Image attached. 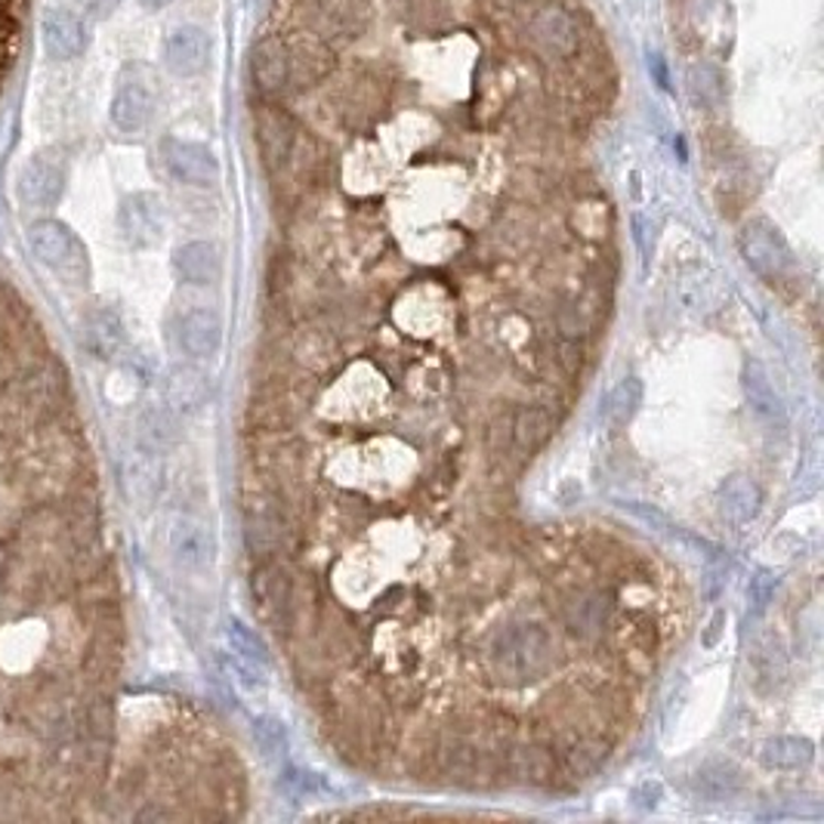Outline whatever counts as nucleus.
<instances>
[{
    "mask_svg": "<svg viewBox=\"0 0 824 824\" xmlns=\"http://www.w3.org/2000/svg\"><path fill=\"white\" fill-rule=\"evenodd\" d=\"M173 269L189 285H211L223 272V260L211 242H189L173 254Z\"/></svg>",
    "mask_w": 824,
    "mask_h": 824,
    "instance_id": "f3484780",
    "label": "nucleus"
},
{
    "mask_svg": "<svg viewBox=\"0 0 824 824\" xmlns=\"http://www.w3.org/2000/svg\"><path fill=\"white\" fill-rule=\"evenodd\" d=\"M491 671L497 679L510 686H525L547 676L553 667V640L544 627L537 624H510L501 630L489 649Z\"/></svg>",
    "mask_w": 824,
    "mask_h": 824,
    "instance_id": "f257e3e1",
    "label": "nucleus"
},
{
    "mask_svg": "<svg viewBox=\"0 0 824 824\" xmlns=\"http://www.w3.org/2000/svg\"><path fill=\"white\" fill-rule=\"evenodd\" d=\"M211 34L201 25H180L164 38V65L170 75L199 77L211 65Z\"/></svg>",
    "mask_w": 824,
    "mask_h": 824,
    "instance_id": "f8f14e48",
    "label": "nucleus"
},
{
    "mask_svg": "<svg viewBox=\"0 0 824 824\" xmlns=\"http://www.w3.org/2000/svg\"><path fill=\"white\" fill-rule=\"evenodd\" d=\"M139 7L142 10H152V13H158V10H168L170 3H176V0H137Z\"/></svg>",
    "mask_w": 824,
    "mask_h": 824,
    "instance_id": "f704fd0d",
    "label": "nucleus"
},
{
    "mask_svg": "<svg viewBox=\"0 0 824 824\" xmlns=\"http://www.w3.org/2000/svg\"><path fill=\"white\" fill-rule=\"evenodd\" d=\"M121 232L133 247H152L164 235V207L158 195L137 192L121 204Z\"/></svg>",
    "mask_w": 824,
    "mask_h": 824,
    "instance_id": "dca6fc26",
    "label": "nucleus"
},
{
    "mask_svg": "<svg viewBox=\"0 0 824 824\" xmlns=\"http://www.w3.org/2000/svg\"><path fill=\"white\" fill-rule=\"evenodd\" d=\"M84 336L99 359H111L124 346V324L111 309H93L84 319Z\"/></svg>",
    "mask_w": 824,
    "mask_h": 824,
    "instance_id": "4be33fe9",
    "label": "nucleus"
},
{
    "mask_svg": "<svg viewBox=\"0 0 824 824\" xmlns=\"http://www.w3.org/2000/svg\"><path fill=\"white\" fill-rule=\"evenodd\" d=\"M41 46H44V53L50 60L72 62L87 53L90 29H87V22L75 10L53 7L41 19Z\"/></svg>",
    "mask_w": 824,
    "mask_h": 824,
    "instance_id": "9d476101",
    "label": "nucleus"
},
{
    "mask_svg": "<svg viewBox=\"0 0 824 824\" xmlns=\"http://www.w3.org/2000/svg\"><path fill=\"white\" fill-rule=\"evenodd\" d=\"M146 420H149V429H146V436L152 439L154 445H170L173 442V417L168 411H149L146 414Z\"/></svg>",
    "mask_w": 824,
    "mask_h": 824,
    "instance_id": "2f4dec72",
    "label": "nucleus"
},
{
    "mask_svg": "<svg viewBox=\"0 0 824 824\" xmlns=\"http://www.w3.org/2000/svg\"><path fill=\"white\" fill-rule=\"evenodd\" d=\"M31 250L46 263L53 272L60 275L68 285H87L90 278V263H87V250L77 242L72 232L65 229L56 220H38L29 229Z\"/></svg>",
    "mask_w": 824,
    "mask_h": 824,
    "instance_id": "f03ea898",
    "label": "nucleus"
},
{
    "mask_svg": "<svg viewBox=\"0 0 824 824\" xmlns=\"http://www.w3.org/2000/svg\"><path fill=\"white\" fill-rule=\"evenodd\" d=\"M158 108V90L142 65H127L111 96V124L121 133H142Z\"/></svg>",
    "mask_w": 824,
    "mask_h": 824,
    "instance_id": "20e7f679",
    "label": "nucleus"
},
{
    "mask_svg": "<svg viewBox=\"0 0 824 824\" xmlns=\"http://www.w3.org/2000/svg\"><path fill=\"white\" fill-rule=\"evenodd\" d=\"M65 189V161L56 149H44V152L31 154L25 168L19 173V199L34 211L53 207L62 199Z\"/></svg>",
    "mask_w": 824,
    "mask_h": 824,
    "instance_id": "6e6552de",
    "label": "nucleus"
},
{
    "mask_svg": "<svg viewBox=\"0 0 824 824\" xmlns=\"http://www.w3.org/2000/svg\"><path fill=\"white\" fill-rule=\"evenodd\" d=\"M254 738H257V745H260L266 757H281L285 748H288L285 729H281V723L272 717L257 719V723H254Z\"/></svg>",
    "mask_w": 824,
    "mask_h": 824,
    "instance_id": "c756f323",
    "label": "nucleus"
},
{
    "mask_svg": "<svg viewBox=\"0 0 824 824\" xmlns=\"http://www.w3.org/2000/svg\"><path fill=\"white\" fill-rule=\"evenodd\" d=\"M161 161H164L170 176L183 185L211 189L220 180V161H216V154L204 142L168 137L161 142Z\"/></svg>",
    "mask_w": 824,
    "mask_h": 824,
    "instance_id": "0eeeda50",
    "label": "nucleus"
},
{
    "mask_svg": "<svg viewBox=\"0 0 824 824\" xmlns=\"http://www.w3.org/2000/svg\"><path fill=\"white\" fill-rule=\"evenodd\" d=\"M170 553L183 568L204 571L216 559L214 532L195 516H176L170 525Z\"/></svg>",
    "mask_w": 824,
    "mask_h": 824,
    "instance_id": "ddd939ff",
    "label": "nucleus"
},
{
    "mask_svg": "<svg viewBox=\"0 0 824 824\" xmlns=\"http://www.w3.org/2000/svg\"><path fill=\"white\" fill-rule=\"evenodd\" d=\"M719 504H723V510H726L735 522H748L760 513L763 491H760V485H757L753 479H748V475H729V479L719 485Z\"/></svg>",
    "mask_w": 824,
    "mask_h": 824,
    "instance_id": "aec40b11",
    "label": "nucleus"
},
{
    "mask_svg": "<svg viewBox=\"0 0 824 824\" xmlns=\"http://www.w3.org/2000/svg\"><path fill=\"white\" fill-rule=\"evenodd\" d=\"M640 405H642V381H636V377H624V381L611 389L609 402H606V420H609L614 429L627 427V424L636 417Z\"/></svg>",
    "mask_w": 824,
    "mask_h": 824,
    "instance_id": "a878e982",
    "label": "nucleus"
},
{
    "mask_svg": "<svg viewBox=\"0 0 824 824\" xmlns=\"http://www.w3.org/2000/svg\"><path fill=\"white\" fill-rule=\"evenodd\" d=\"M170 402L176 408H201V402L207 398V377L201 374L199 367H176L170 374Z\"/></svg>",
    "mask_w": 824,
    "mask_h": 824,
    "instance_id": "bb28decb",
    "label": "nucleus"
},
{
    "mask_svg": "<svg viewBox=\"0 0 824 824\" xmlns=\"http://www.w3.org/2000/svg\"><path fill=\"white\" fill-rule=\"evenodd\" d=\"M723 621H726V614H723V611H717V618H714V621H710V627H714V630H710V633H707V636H704V642H707V645H714V642H717L719 624H723Z\"/></svg>",
    "mask_w": 824,
    "mask_h": 824,
    "instance_id": "c9c22d12",
    "label": "nucleus"
},
{
    "mask_svg": "<svg viewBox=\"0 0 824 824\" xmlns=\"http://www.w3.org/2000/svg\"><path fill=\"white\" fill-rule=\"evenodd\" d=\"M611 614L609 596L602 593H575L565 602V621L578 636H596Z\"/></svg>",
    "mask_w": 824,
    "mask_h": 824,
    "instance_id": "6ab92c4d",
    "label": "nucleus"
},
{
    "mask_svg": "<svg viewBox=\"0 0 824 824\" xmlns=\"http://www.w3.org/2000/svg\"><path fill=\"white\" fill-rule=\"evenodd\" d=\"M250 81L263 96H278L290 90V56L285 34H269L250 53Z\"/></svg>",
    "mask_w": 824,
    "mask_h": 824,
    "instance_id": "4468645a",
    "label": "nucleus"
},
{
    "mask_svg": "<svg viewBox=\"0 0 824 824\" xmlns=\"http://www.w3.org/2000/svg\"><path fill=\"white\" fill-rule=\"evenodd\" d=\"M118 3H121V0H84V10H87L90 19H99V22H103V19H108V15L118 10Z\"/></svg>",
    "mask_w": 824,
    "mask_h": 824,
    "instance_id": "72a5a7b5",
    "label": "nucleus"
},
{
    "mask_svg": "<svg viewBox=\"0 0 824 824\" xmlns=\"http://www.w3.org/2000/svg\"><path fill=\"white\" fill-rule=\"evenodd\" d=\"M290 56V87H315L334 68V50L312 31L285 34Z\"/></svg>",
    "mask_w": 824,
    "mask_h": 824,
    "instance_id": "9b49d317",
    "label": "nucleus"
},
{
    "mask_svg": "<svg viewBox=\"0 0 824 824\" xmlns=\"http://www.w3.org/2000/svg\"><path fill=\"white\" fill-rule=\"evenodd\" d=\"M254 599H257V606L269 621L285 624L290 611V584L285 578V571L275 568V565H263L260 571L254 575Z\"/></svg>",
    "mask_w": 824,
    "mask_h": 824,
    "instance_id": "a211bd4d",
    "label": "nucleus"
},
{
    "mask_svg": "<svg viewBox=\"0 0 824 824\" xmlns=\"http://www.w3.org/2000/svg\"><path fill=\"white\" fill-rule=\"evenodd\" d=\"M257 139H260L263 161H266V168L272 170V173L288 170L300 158L303 137H300L297 124L290 121V115H285L281 108H260V115H257Z\"/></svg>",
    "mask_w": 824,
    "mask_h": 824,
    "instance_id": "1a4fd4ad",
    "label": "nucleus"
},
{
    "mask_svg": "<svg viewBox=\"0 0 824 824\" xmlns=\"http://www.w3.org/2000/svg\"><path fill=\"white\" fill-rule=\"evenodd\" d=\"M695 788H698V794L704 800H729L741 791V775H738V769L729 763H710L704 766L702 772H698V779H695Z\"/></svg>",
    "mask_w": 824,
    "mask_h": 824,
    "instance_id": "393cba45",
    "label": "nucleus"
},
{
    "mask_svg": "<svg viewBox=\"0 0 824 824\" xmlns=\"http://www.w3.org/2000/svg\"><path fill=\"white\" fill-rule=\"evenodd\" d=\"M763 763L769 769H803L812 763L815 757V745L810 738H796V735H779L769 738L763 745Z\"/></svg>",
    "mask_w": 824,
    "mask_h": 824,
    "instance_id": "5701e85b",
    "label": "nucleus"
},
{
    "mask_svg": "<svg viewBox=\"0 0 824 824\" xmlns=\"http://www.w3.org/2000/svg\"><path fill=\"white\" fill-rule=\"evenodd\" d=\"M439 766L448 779L460 781V784H473L482 772V753L467 745V741H448L442 750H439Z\"/></svg>",
    "mask_w": 824,
    "mask_h": 824,
    "instance_id": "b1692460",
    "label": "nucleus"
},
{
    "mask_svg": "<svg viewBox=\"0 0 824 824\" xmlns=\"http://www.w3.org/2000/svg\"><path fill=\"white\" fill-rule=\"evenodd\" d=\"M229 636H232V642H235V649H238V652H242L250 664H263V661H266V649H263V642L257 640V633H254V630H247L242 621H232Z\"/></svg>",
    "mask_w": 824,
    "mask_h": 824,
    "instance_id": "7c9ffc66",
    "label": "nucleus"
},
{
    "mask_svg": "<svg viewBox=\"0 0 824 824\" xmlns=\"http://www.w3.org/2000/svg\"><path fill=\"white\" fill-rule=\"evenodd\" d=\"M738 247H741V257L748 260L750 269L769 281H779L794 269V254L784 242V235L766 220L748 223L738 235Z\"/></svg>",
    "mask_w": 824,
    "mask_h": 824,
    "instance_id": "39448f33",
    "label": "nucleus"
},
{
    "mask_svg": "<svg viewBox=\"0 0 824 824\" xmlns=\"http://www.w3.org/2000/svg\"><path fill=\"white\" fill-rule=\"evenodd\" d=\"M303 29L319 34L328 44H343L359 38L371 22L367 0H303Z\"/></svg>",
    "mask_w": 824,
    "mask_h": 824,
    "instance_id": "7ed1b4c3",
    "label": "nucleus"
},
{
    "mask_svg": "<svg viewBox=\"0 0 824 824\" xmlns=\"http://www.w3.org/2000/svg\"><path fill=\"white\" fill-rule=\"evenodd\" d=\"M176 331V343L185 355L192 359H211L220 350L223 343V319L216 315L214 309L207 306H195V309H185L183 315L173 324Z\"/></svg>",
    "mask_w": 824,
    "mask_h": 824,
    "instance_id": "2eb2a0df",
    "label": "nucleus"
},
{
    "mask_svg": "<svg viewBox=\"0 0 824 824\" xmlns=\"http://www.w3.org/2000/svg\"><path fill=\"white\" fill-rule=\"evenodd\" d=\"M556 429V420L544 408H522L516 417H510V442L520 448L522 454H532L547 442Z\"/></svg>",
    "mask_w": 824,
    "mask_h": 824,
    "instance_id": "412c9836",
    "label": "nucleus"
},
{
    "mask_svg": "<svg viewBox=\"0 0 824 824\" xmlns=\"http://www.w3.org/2000/svg\"><path fill=\"white\" fill-rule=\"evenodd\" d=\"M602 757H606V750L599 745H580V748L568 750V766H571V772H590Z\"/></svg>",
    "mask_w": 824,
    "mask_h": 824,
    "instance_id": "473e14b6",
    "label": "nucleus"
},
{
    "mask_svg": "<svg viewBox=\"0 0 824 824\" xmlns=\"http://www.w3.org/2000/svg\"><path fill=\"white\" fill-rule=\"evenodd\" d=\"M528 38H532V44H535L541 56L563 62L578 53L580 25L575 13L565 10L563 3H544L528 22Z\"/></svg>",
    "mask_w": 824,
    "mask_h": 824,
    "instance_id": "423d86ee",
    "label": "nucleus"
},
{
    "mask_svg": "<svg viewBox=\"0 0 824 824\" xmlns=\"http://www.w3.org/2000/svg\"><path fill=\"white\" fill-rule=\"evenodd\" d=\"M513 772L528 784H547L553 779V760L547 750L520 748L513 753Z\"/></svg>",
    "mask_w": 824,
    "mask_h": 824,
    "instance_id": "c85d7f7f",
    "label": "nucleus"
},
{
    "mask_svg": "<svg viewBox=\"0 0 824 824\" xmlns=\"http://www.w3.org/2000/svg\"><path fill=\"white\" fill-rule=\"evenodd\" d=\"M745 386H748V396H750V405H753V411L760 414V417H766V420H781V398H779V393L772 389V383L766 381V374L760 371V367L757 365L750 367Z\"/></svg>",
    "mask_w": 824,
    "mask_h": 824,
    "instance_id": "cd10ccee",
    "label": "nucleus"
}]
</instances>
